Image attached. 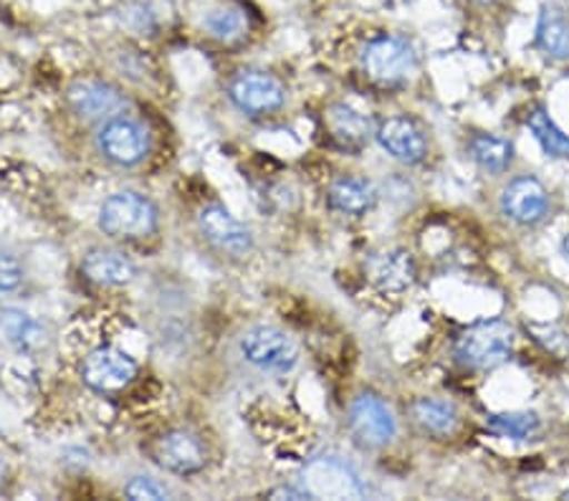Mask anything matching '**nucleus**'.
Returning a JSON list of instances; mask_svg holds the SVG:
<instances>
[{"label": "nucleus", "mask_w": 569, "mask_h": 501, "mask_svg": "<svg viewBox=\"0 0 569 501\" xmlns=\"http://www.w3.org/2000/svg\"><path fill=\"white\" fill-rule=\"evenodd\" d=\"M350 431L365 449H385L398 435V421L392 408L380 395L360 393L350 405Z\"/></svg>", "instance_id": "obj_7"}, {"label": "nucleus", "mask_w": 569, "mask_h": 501, "mask_svg": "<svg viewBox=\"0 0 569 501\" xmlns=\"http://www.w3.org/2000/svg\"><path fill=\"white\" fill-rule=\"evenodd\" d=\"M537 46L549 59H569V16L557 3L541 6L537 18Z\"/></svg>", "instance_id": "obj_19"}, {"label": "nucleus", "mask_w": 569, "mask_h": 501, "mask_svg": "<svg viewBox=\"0 0 569 501\" xmlns=\"http://www.w3.org/2000/svg\"><path fill=\"white\" fill-rule=\"evenodd\" d=\"M375 200H378V190L370 180L342 176L337 178L327 190V203L332 211L345 216H365L372 211Z\"/></svg>", "instance_id": "obj_18"}, {"label": "nucleus", "mask_w": 569, "mask_h": 501, "mask_svg": "<svg viewBox=\"0 0 569 501\" xmlns=\"http://www.w3.org/2000/svg\"><path fill=\"white\" fill-rule=\"evenodd\" d=\"M501 211L513 223L535 226L549 211L547 188L535 176L513 178L501 193Z\"/></svg>", "instance_id": "obj_11"}, {"label": "nucleus", "mask_w": 569, "mask_h": 501, "mask_svg": "<svg viewBox=\"0 0 569 501\" xmlns=\"http://www.w3.org/2000/svg\"><path fill=\"white\" fill-rule=\"evenodd\" d=\"M562 253H565V259L569 261V231H567V236H565V241H562Z\"/></svg>", "instance_id": "obj_29"}, {"label": "nucleus", "mask_w": 569, "mask_h": 501, "mask_svg": "<svg viewBox=\"0 0 569 501\" xmlns=\"http://www.w3.org/2000/svg\"><path fill=\"white\" fill-rule=\"evenodd\" d=\"M527 127L529 132L535 134V140L539 142V148L545 150L547 158L555 160H567L569 158V134L559 130V124L549 117L545 107H535L527 117Z\"/></svg>", "instance_id": "obj_23"}, {"label": "nucleus", "mask_w": 569, "mask_h": 501, "mask_svg": "<svg viewBox=\"0 0 569 501\" xmlns=\"http://www.w3.org/2000/svg\"><path fill=\"white\" fill-rule=\"evenodd\" d=\"M473 3L476 6H493V3H497V0H473Z\"/></svg>", "instance_id": "obj_30"}, {"label": "nucleus", "mask_w": 569, "mask_h": 501, "mask_svg": "<svg viewBox=\"0 0 569 501\" xmlns=\"http://www.w3.org/2000/svg\"><path fill=\"white\" fill-rule=\"evenodd\" d=\"M23 284V267L11 251L0 249V291H16Z\"/></svg>", "instance_id": "obj_27"}, {"label": "nucleus", "mask_w": 569, "mask_h": 501, "mask_svg": "<svg viewBox=\"0 0 569 501\" xmlns=\"http://www.w3.org/2000/svg\"><path fill=\"white\" fill-rule=\"evenodd\" d=\"M154 461L160 463L164 471L178 473V477H190L206 469L208 451L203 441L190 431H168L154 445Z\"/></svg>", "instance_id": "obj_10"}, {"label": "nucleus", "mask_w": 569, "mask_h": 501, "mask_svg": "<svg viewBox=\"0 0 569 501\" xmlns=\"http://www.w3.org/2000/svg\"><path fill=\"white\" fill-rule=\"evenodd\" d=\"M410 415L416 425L423 428L426 433L433 435H448L456 431L458 425V408L451 400L443 398H418L410 405Z\"/></svg>", "instance_id": "obj_21"}, {"label": "nucleus", "mask_w": 569, "mask_h": 501, "mask_svg": "<svg viewBox=\"0 0 569 501\" xmlns=\"http://www.w3.org/2000/svg\"><path fill=\"white\" fill-rule=\"evenodd\" d=\"M400 3H412V0H400Z\"/></svg>", "instance_id": "obj_32"}, {"label": "nucleus", "mask_w": 569, "mask_h": 501, "mask_svg": "<svg viewBox=\"0 0 569 501\" xmlns=\"http://www.w3.org/2000/svg\"><path fill=\"white\" fill-rule=\"evenodd\" d=\"M513 340H517V334H513L509 322L486 319V322H476L458 334L453 354L466 370L489 372L511 358Z\"/></svg>", "instance_id": "obj_2"}, {"label": "nucleus", "mask_w": 569, "mask_h": 501, "mask_svg": "<svg viewBox=\"0 0 569 501\" xmlns=\"http://www.w3.org/2000/svg\"><path fill=\"white\" fill-rule=\"evenodd\" d=\"M367 273H370L372 284L388 291V294H400V291L410 289L416 284L418 267L412 253L406 249H388L375 253L367 263Z\"/></svg>", "instance_id": "obj_14"}, {"label": "nucleus", "mask_w": 569, "mask_h": 501, "mask_svg": "<svg viewBox=\"0 0 569 501\" xmlns=\"http://www.w3.org/2000/svg\"><path fill=\"white\" fill-rule=\"evenodd\" d=\"M99 228L109 239L140 241L160 228V211L150 198L134 190H119L99 208Z\"/></svg>", "instance_id": "obj_1"}, {"label": "nucleus", "mask_w": 569, "mask_h": 501, "mask_svg": "<svg viewBox=\"0 0 569 501\" xmlns=\"http://www.w3.org/2000/svg\"><path fill=\"white\" fill-rule=\"evenodd\" d=\"M140 372V364L119 348H97L91 350L84 364H81V380L97 393H119L124 390Z\"/></svg>", "instance_id": "obj_8"}, {"label": "nucleus", "mask_w": 569, "mask_h": 501, "mask_svg": "<svg viewBox=\"0 0 569 501\" xmlns=\"http://www.w3.org/2000/svg\"><path fill=\"white\" fill-rule=\"evenodd\" d=\"M486 428L501 439L527 441L539 431V415L529 410H517V413H493L486 418Z\"/></svg>", "instance_id": "obj_25"}, {"label": "nucleus", "mask_w": 569, "mask_h": 501, "mask_svg": "<svg viewBox=\"0 0 569 501\" xmlns=\"http://www.w3.org/2000/svg\"><path fill=\"white\" fill-rule=\"evenodd\" d=\"M198 228L206 239L231 257H246L253 251L251 228L228 211L226 206L210 203L198 213Z\"/></svg>", "instance_id": "obj_9"}, {"label": "nucleus", "mask_w": 569, "mask_h": 501, "mask_svg": "<svg viewBox=\"0 0 569 501\" xmlns=\"http://www.w3.org/2000/svg\"><path fill=\"white\" fill-rule=\"evenodd\" d=\"M243 360L263 372H289L299 362V344L273 324H256L238 340Z\"/></svg>", "instance_id": "obj_4"}, {"label": "nucleus", "mask_w": 569, "mask_h": 501, "mask_svg": "<svg viewBox=\"0 0 569 501\" xmlns=\"http://www.w3.org/2000/svg\"><path fill=\"white\" fill-rule=\"evenodd\" d=\"M81 271L89 281L99 287H127L132 284L137 277V267L124 257V253L112 249H89L81 259Z\"/></svg>", "instance_id": "obj_16"}, {"label": "nucleus", "mask_w": 569, "mask_h": 501, "mask_svg": "<svg viewBox=\"0 0 569 501\" xmlns=\"http://www.w3.org/2000/svg\"><path fill=\"white\" fill-rule=\"evenodd\" d=\"M0 340L16 352L33 354L46 344V327L23 309L0 307Z\"/></svg>", "instance_id": "obj_17"}, {"label": "nucleus", "mask_w": 569, "mask_h": 501, "mask_svg": "<svg viewBox=\"0 0 569 501\" xmlns=\"http://www.w3.org/2000/svg\"><path fill=\"white\" fill-rule=\"evenodd\" d=\"M206 29L220 43H238L249 33V18L241 8L220 6L206 16Z\"/></svg>", "instance_id": "obj_24"}, {"label": "nucleus", "mask_w": 569, "mask_h": 501, "mask_svg": "<svg viewBox=\"0 0 569 501\" xmlns=\"http://www.w3.org/2000/svg\"><path fill=\"white\" fill-rule=\"evenodd\" d=\"M271 499H315L309 489H297V487H279L269 491Z\"/></svg>", "instance_id": "obj_28"}, {"label": "nucleus", "mask_w": 569, "mask_h": 501, "mask_svg": "<svg viewBox=\"0 0 569 501\" xmlns=\"http://www.w3.org/2000/svg\"><path fill=\"white\" fill-rule=\"evenodd\" d=\"M3 477H6V469H3V461H0V481H3Z\"/></svg>", "instance_id": "obj_31"}, {"label": "nucleus", "mask_w": 569, "mask_h": 501, "mask_svg": "<svg viewBox=\"0 0 569 501\" xmlns=\"http://www.w3.org/2000/svg\"><path fill=\"white\" fill-rule=\"evenodd\" d=\"M360 63L365 77L380 87H402L418 69V53L400 36H375L362 46Z\"/></svg>", "instance_id": "obj_3"}, {"label": "nucleus", "mask_w": 569, "mask_h": 501, "mask_svg": "<svg viewBox=\"0 0 569 501\" xmlns=\"http://www.w3.org/2000/svg\"><path fill=\"white\" fill-rule=\"evenodd\" d=\"M375 140L380 142V148L390 158L406 162V166H418L428 154L426 132L410 117H390V120H385L378 127V132H375Z\"/></svg>", "instance_id": "obj_12"}, {"label": "nucleus", "mask_w": 569, "mask_h": 501, "mask_svg": "<svg viewBox=\"0 0 569 501\" xmlns=\"http://www.w3.org/2000/svg\"><path fill=\"white\" fill-rule=\"evenodd\" d=\"M97 150L117 168H134L150 152V132L127 114H114L99 124Z\"/></svg>", "instance_id": "obj_5"}, {"label": "nucleus", "mask_w": 569, "mask_h": 501, "mask_svg": "<svg viewBox=\"0 0 569 501\" xmlns=\"http://www.w3.org/2000/svg\"><path fill=\"white\" fill-rule=\"evenodd\" d=\"M329 479V484L321 487L319 497H352V494H362L360 479L355 477L350 467H345L342 461L337 459H317L311 467L307 469V484L315 487L319 481ZM307 487V489H309Z\"/></svg>", "instance_id": "obj_20"}, {"label": "nucleus", "mask_w": 569, "mask_h": 501, "mask_svg": "<svg viewBox=\"0 0 569 501\" xmlns=\"http://www.w3.org/2000/svg\"><path fill=\"white\" fill-rule=\"evenodd\" d=\"M228 99L246 117H269L287 104V87L266 71H238L228 84Z\"/></svg>", "instance_id": "obj_6"}, {"label": "nucleus", "mask_w": 569, "mask_h": 501, "mask_svg": "<svg viewBox=\"0 0 569 501\" xmlns=\"http://www.w3.org/2000/svg\"><path fill=\"white\" fill-rule=\"evenodd\" d=\"M67 99L77 117L89 122H104L122 112L124 107V97L119 94V89L104 84V81H77L69 89Z\"/></svg>", "instance_id": "obj_13"}, {"label": "nucleus", "mask_w": 569, "mask_h": 501, "mask_svg": "<svg viewBox=\"0 0 569 501\" xmlns=\"http://www.w3.org/2000/svg\"><path fill=\"white\" fill-rule=\"evenodd\" d=\"M325 124L329 137L345 150H362L372 140L375 132H378V127H375L370 117L342 102L327 109Z\"/></svg>", "instance_id": "obj_15"}, {"label": "nucleus", "mask_w": 569, "mask_h": 501, "mask_svg": "<svg viewBox=\"0 0 569 501\" xmlns=\"http://www.w3.org/2000/svg\"><path fill=\"white\" fill-rule=\"evenodd\" d=\"M565 499H569V489H567V491H565Z\"/></svg>", "instance_id": "obj_33"}, {"label": "nucleus", "mask_w": 569, "mask_h": 501, "mask_svg": "<svg viewBox=\"0 0 569 501\" xmlns=\"http://www.w3.org/2000/svg\"><path fill=\"white\" fill-rule=\"evenodd\" d=\"M124 494L134 499V501H142V499L162 501V499L170 497V489L160 484V481L152 479V477H134L130 484L124 487Z\"/></svg>", "instance_id": "obj_26"}, {"label": "nucleus", "mask_w": 569, "mask_h": 501, "mask_svg": "<svg viewBox=\"0 0 569 501\" xmlns=\"http://www.w3.org/2000/svg\"><path fill=\"white\" fill-rule=\"evenodd\" d=\"M468 152H471L473 162L486 172H507L513 162V144L497 134H473L468 142Z\"/></svg>", "instance_id": "obj_22"}]
</instances>
